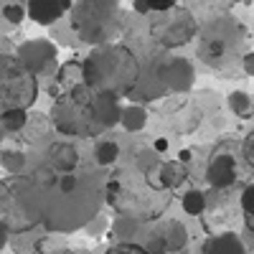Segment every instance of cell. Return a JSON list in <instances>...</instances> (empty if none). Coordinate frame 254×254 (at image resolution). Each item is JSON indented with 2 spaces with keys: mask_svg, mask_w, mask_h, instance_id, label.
Listing matches in <instances>:
<instances>
[{
  "mask_svg": "<svg viewBox=\"0 0 254 254\" xmlns=\"http://www.w3.org/2000/svg\"><path fill=\"white\" fill-rule=\"evenodd\" d=\"M226 102H229V110L234 112L237 117H242V120L254 117V97H249L247 92H242V89L231 92V94L226 97Z\"/></svg>",
  "mask_w": 254,
  "mask_h": 254,
  "instance_id": "24",
  "label": "cell"
},
{
  "mask_svg": "<svg viewBox=\"0 0 254 254\" xmlns=\"http://www.w3.org/2000/svg\"><path fill=\"white\" fill-rule=\"evenodd\" d=\"M242 69H244L247 76H254V51L244 54V59H242Z\"/></svg>",
  "mask_w": 254,
  "mask_h": 254,
  "instance_id": "36",
  "label": "cell"
},
{
  "mask_svg": "<svg viewBox=\"0 0 254 254\" xmlns=\"http://www.w3.org/2000/svg\"><path fill=\"white\" fill-rule=\"evenodd\" d=\"M71 31L94 49L115 44L125 31V13L117 0H79L71 5Z\"/></svg>",
  "mask_w": 254,
  "mask_h": 254,
  "instance_id": "5",
  "label": "cell"
},
{
  "mask_svg": "<svg viewBox=\"0 0 254 254\" xmlns=\"http://www.w3.org/2000/svg\"><path fill=\"white\" fill-rule=\"evenodd\" d=\"M3 18L8 20L10 26H20L26 20V5H20V3H8L3 5Z\"/></svg>",
  "mask_w": 254,
  "mask_h": 254,
  "instance_id": "30",
  "label": "cell"
},
{
  "mask_svg": "<svg viewBox=\"0 0 254 254\" xmlns=\"http://www.w3.org/2000/svg\"><path fill=\"white\" fill-rule=\"evenodd\" d=\"M117 158H120V145L115 140H99L94 145V160H97V165L110 168L112 163H117Z\"/></svg>",
  "mask_w": 254,
  "mask_h": 254,
  "instance_id": "25",
  "label": "cell"
},
{
  "mask_svg": "<svg viewBox=\"0 0 254 254\" xmlns=\"http://www.w3.org/2000/svg\"><path fill=\"white\" fill-rule=\"evenodd\" d=\"M5 137H8V132H5V130H3V125H0V142H3V140H5Z\"/></svg>",
  "mask_w": 254,
  "mask_h": 254,
  "instance_id": "41",
  "label": "cell"
},
{
  "mask_svg": "<svg viewBox=\"0 0 254 254\" xmlns=\"http://www.w3.org/2000/svg\"><path fill=\"white\" fill-rule=\"evenodd\" d=\"M120 115H122L120 99L99 94L97 89L81 84V87H74L64 92L59 99H54L49 120L59 135L87 140L120 125Z\"/></svg>",
  "mask_w": 254,
  "mask_h": 254,
  "instance_id": "2",
  "label": "cell"
},
{
  "mask_svg": "<svg viewBox=\"0 0 254 254\" xmlns=\"http://www.w3.org/2000/svg\"><path fill=\"white\" fill-rule=\"evenodd\" d=\"M84 64V84L107 97H130L140 79V59L125 44L92 49Z\"/></svg>",
  "mask_w": 254,
  "mask_h": 254,
  "instance_id": "3",
  "label": "cell"
},
{
  "mask_svg": "<svg viewBox=\"0 0 254 254\" xmlns=\"http://www.w3.org/2000/svg\"><path fill=\"white\" fill-rule=\"evenodd\" d=\"M181 206H183V211L188 216H201L203 211H206V193L203 190H196V188H190V190H186L183 193V198H181Z\"/></svg>",
  "mask_w": 254,
  "mask_h": 254,
  "instance_id": "26",
  "label": "cell"
},
{
  "mask_svg": "<svg viewBox=\"0 0 254 254\" xmlns=\"http://www.w3.org/2000/svg\"><path fill=\"white\" fill-rule=\"evenodd\" d=\"M155 178H158L160 188L171 193V190L181 188L188 181V168L183 163H178V160H163L160 168H158V173H155Z\"/></svg>",
  "mask_w": 254,
  "mask_h": 254,
  "instance_id": "17",
  "label": "cell"
},
{
  "mask_svg": "<svg viewBox=\"0 0 254 254\" xmlns=\"http://www.w3.org/2000/svg\"><path fill=\"white\" fill-rule=\"evenodd\" d=\"M10 242V231L3 226V224H0V252H3L5 249V244Z\"/></svg>",
  "mask_w": 254,
  "mask_h": 254,
  "instance_id": "38",
  "label": "cell"
},
{
  "mask_svg": "<svg viewBox=\"0 0 254 254\" xmlns=\"http://www.w3.org/2000/svg\"><path fill=\"white\" fill-rule=\"evenodd\" d=\"M104 188L92 173L59 176L54 186H41V224L49 231L69 234L99 216Z\"/></svg>",
  "mask_w": 254,
  "mask_h": 254,
  "instance_id": "1",
  "label": "cell"
},
{
  "mask_svg": "<svg viewBox=\"0 0 254 254\" xmlns=\"http://www.w3.org/2000/svg\"><path fill=\"white\" fill-rule=\"evenodd\" d=\"M104 254H145V249L140 244H132V242H120V244L110 247Z\"/></svg>",
  "mask_w": 254,
  "mask_h": 254,
  "instance_id": "32",
  "label": "cell"
},
{
  "mask_svg": "<svg viewBox=\"0 0 254 254\" xmlns=\"http://www.w3.org/2000/svg\"><path fill=\"white\" fill-rule=\"evenodd\" d=\"M54 84L59 87V92H69L74 87H81L84 84V64L81 61H64L59 64V71L54 76Z\"/></svg>",
  "mask_w": 254,
  "mask_h": 254,
  "instance_id": "18",
  "label": "cell"
},
{
  "mask_svg": "<svg viewBox=\"0 0 254 254\" xmlns=\"http://www.w3.org/2000/svg\"><path fill=\"white\" fill-rule=\"evenodd\" d=\"M160 61L158 59L155 64H150L147 69H142V64H140V79H137V87L132 89L130 99L135 104H140V107H145V102H155L160 97L168 94L165 89V84H163V76H160Z\"/></svg>",
  "mask_w": 254,
  "mask_h": 254,
  "instance_id": "12",
  "label": "cell"
},
{
  "mask_svg": "<svg viewBox=\"0 0 254 254\" xmlns=\"http://www.w3.org/2000/svg\"><path fill=\"white\" fill-rule=\"evenodd\" d=\"M51 130V120L46 115H38V112H28V122L23 127V132L20 135H26V140H44Z\"/></svg>",
  "mask_w": 254,
  "mask_h": 254,
  "instance_id": "23",
  "label": "cell"
},
{
  "mask_svg": "<svg viewBox=\"0 0 254 254\" xmlns=\"http://www.w3.org/2000/svg\"><path fill=\"white\" fill-rule=\"evenodd\" d=\"M38 99V79L15 59L0 54V120L10 112H28Z\"/></svg>",
  "mask_w": 254,
  "mask_h": 254,
  "instance_id": "7",
  "label": "cell"
},
{
  "mask_svg": "<svg viewBox=\"0 0 254 254\" xmlns=\"http://www.w3.org/2000/svg\"><path fill=\"white\" fill-rule=\"evenodd\" d=\"M244 44V28L237 23V18L226 13L211 15L198 28V59L206 61L211 69H224L231 64Z\"/></svg>",
  "mask_w": 254,
  "mask_h": 254,
  "instance_id": "6",
  "label": "cell"
},
{
  "mask_svg": "<svg viewBox=\"0 0 254 254\" xmlns=\"http://www.w3.org/2000/svg\"><path fill=\"white\" fill-rule=\"evenodd\" d=\"M158 234L163 237L168 254H171V252H181V249L188 244V229H186L181 221H176V219L168 221L163 229H158Z\"/></svg>",
  "mask_w": 254,
  "mask_h": 254,
  "instance_id": "20",
  "label": "cell"
},
{
  "mask_svg": "<svg viewBox=\"0 0 254 254\" xmlns=\"http://www.w3.org/2000/svg\"><path fill=\"white\" fill-rule=\"evenodd\" d=\"M203 254H247V249H244V242L237 234L224 231V234H216V237L206 239Z\"/></svg>",
  "mask_w": 254,
  "mask_h": 254,
  "instance_id": "19",
  "label": "cell"
},
{
  "mask_svg": "<svg viewBox=\"0 0 254 254\" xmlns=\"http://www.w3.org/2000/svg\"><path fill=\"white\" fill-rule=\"evenodd\" d=\"M244 224H247V229L254 234V216H244Z\"/></svg>",
  "mask_w": 254,
  "mask_h": 254,
  "instance_id": "40",
  "label": "cell"
},
{
  "mask_svg": "<svg viewBox=\"0 0 254 254\" xmlns=\"http://www.w3.org/2000/svg\"><path fill=\"white\" fill-rule=\"evenodd\" d=\"M117 181H120V190L107 203H112L120 211V216L132 221H153L168 208V201H171L168 190L150 188L147 193H140V188L132 181H122V176H117Z\"/></svg>",
  "mask_w": 254,
  "mask_h": 254,
  "instance_id": "8",
  "label": "cell"
},
{
  "mask_svg": "<svg viewBox=\"0 0 254 254\" xmlns=\"http://www.w3.org/2000/svg\"><path fill=\"white\" fill-rule=\"evenodd\" d=\"M0 165L10 176H23L26 165H28V155L23 150H18V147H3L0 150Z\"/></svg>",
  "mask_w": 254,
  "mask_h": 254,
  "instance_id": "22",
  "label": "cell"
},
{
  "mask_svg": "<svg viewBox=\"0 0 254 254\" xmlns=\"http://www.w3.org/2000/svg\"><path fill=\"white\" fill-rule=\"evenodd\" d=\"M160 76L168 94H186L193 89V81H196L193 64L186 56H165L160 61Z\"/></svg>",
  "mask_w": 254,
  "mask_h": 254,
  "instance_id": "11",
  "label": "cell"
},
{
  "mask_svg": "<svg viewBox=\"0 0 254 254\" xmlns=\"http://www.w3.org/2000/svg\"><path fill=\"white\" fill-rule=\"evenodd\" d=\"M201 120H203V115L196 104H178L171 115V127L178 135H190L201 125Z\"/></svg>",
  "mask_w": 254,
  "mask_h": 254,
  "instance_id": "16",
  "label": "cell"
},
{
  "mask_svg": "<svg viewBox=\"0 0 254 254\" xmlns=\"http://www.w3.org/2000/svg\"><path fill=\"white\" fill-rule=\"evenodd\" d=\"M15 59L36 76L51 79L59 71V51L51 44V38H28L15 49Z\"/></svg>",
  "mask_w": 254,
  "mask_h": 254,
  "instance_id": "10",
  "label": "cell"
},
{
  "mask_svg": "<svg viewBox=\"0 0 254 254\" xmlns=\"http://www.w3.org/2000/svg\"><path fill=\"white\" fill-rule=\"evenodd\" d=\"M0 224L10 237L28 234L41 224V186L31 176H8L0 181Z\"/></svg>",
  "mask_w": 254,
  "mask_h": 254,
  "instance_id": "4",
  "label": "cell"
},
{
  "mask_svg": "<svg viewBox=\"0 0 254 254\" xmlns=\"http://www.w3.org/2000/svg\"><path fill=\"white\" fill-rule=\"evenodd\" d=\"M132 10L137 15H153V3H145V0H135L132 3Z\"/></svg>",
  "mask_w": 254,
  "mask_h": 254,
  "instance_id": "35",
  "label": "cell"
},
{
  "mask_svg": "<svg viewBox=\"0 0 254 254\" xmlns=\"http://www.w3.org/2000/svg\"><path fill=\"white\" fill-rule=\"evenodd\" d=\"M168 147H171V142H168V137H158V140L153 142V150H155L158 155H160V153H165Z\"/></svg>",
  "mask_w": 254,
  "mask_h": 254,
  "instance_id": "37",
  "label": "cell"
},
{
  "mask_svg": "<svg viewBox=\"0 0 254 254\" xmlns=\"http://www.w3.org/2000/svg\"><path fill=\"white\" fill-rule=\"evenodd\" d=\"M142 249H145V254H168V249H165V242H163V237L158 234V231H153V234L145 239Z\"/></svg>",
  "mask_w": 254,
  "mask_h": 254,
  "instance_id": "31",
  "label": "cell"
},
{
  "mask_svg": "<svg viewBox=\"0 0 254 254\" xmlns=\"http://www.w3.org/2000/svg\"><path fill=\"white\" fill-rule=\"evenodd\" d=\"M46 168L56 176H66V173H74L79 168V150L71 145V142H54L46 153V160H44Z\"/></svg>",
  "mask_w": 254,
  "mask_h": 254,
  "instance_id": "14",
  "label": "cell"
},
{
  "mask_svg": "<svg viewBox=\"0 0 254 254\" xmlns=\"http://www.w3.org/2000/svg\"><path fill=\"white\" fill-rule=\"evenodd\" d=\"M198 36V20L188 8L173 5L163 13L150 15V38L160 49H181Z\"/></svg>",
  "mask_w": 254,
  "mask_h": 254,
  "instance_id": "9",
  "label": "cell"
},
{
  "mask_svg": "<svg viewBox=\"0 0 254 254\" xmlns=\"http://www.w3.org/2000/svg\"><path fill=\"white\" fill-rule=\"evenodd\" d=\"M120 125L125 132H140L147 125V110L140 107V104H127V107H122Z\"/></svg>",
  "mask_w": 254,
  "mask_h": 254,
  "instance_id": "21",
  "label": "cell"
},
{
  "mask_svg": "<svg viewBox=\"0 0 254 254\" xmlns=\"http://www.w3.org/2000/svg\"><path fill=\"white\" fill-rule=\"evenodd\" d=\"M239 203H242L244 216H254V183H252V186H247V188L242 190V198H239Z\"/></svg>",
  "mask_w": 254,
  "mask_h": 254,
  "instance_id": "33",
  "label": "cell"
},
{
  "mask_svg": "<svg viewBox=\"0 0 254 254\" xmlns=\"http://www.w3.org/2000/svg\"><path fill=\"white\" fill-rule=\"evenodd\" d=\"M206 181L211 183V188H226L237 181V160L226 155V153H216L208 160L206 168Z\"/></svg>",
  "mask_w": 254,
  "mask_h": 254,
  "instance_id": "15",
  "label": "cell"
},
{
  "mask_svg": "<svg viewBox=\"0 0 254 254\" xmlns=\"http://www.w3.org/2000/svg\"><path fill=\"white\" fill-rule=\"evenodd\" d=\"M71 10L69 0H31L26 5V15L38 26H54Z\"/></svg>",
  "mask_w": 254,
  "mask_h": 254,
  "instance_id": "13",
  "label": "cell"
},
{
  "mask_svg": "<svg viewBox=\"0 0 254 254\" xmlns=\"http://www.w3.org/2000/svg\"><path fill=\"white\" fill-rule=\"evenodd\" d=\"M188 160H190V150H181V153H178V163H183V165H186Z\"/></svg>",
  "mask_w": 254,
  "mask_h": 254,
  "instance_id": "39",
  "label": "cell"
},
{
  "mask_svg": "<svg viewBox=\"0 0 254 254\" xmlns=\"http://www.w3.org/2000/svg\"><path fill=\"white\" fill-rule=\"evenodd\" d=\"M242 155H244V160L249 163V168L254 171V130L244 137V142H242Z\"/></svg>",
  "mask_w": 254,
  "mask_h": 254,
  "instance_id": "34",
  "label": "cell"
},
{
  "mask_svg": "<svg viewBox=\"0 0 254 254\" xmlns=\"http://www.w3.org/2000/svg\"><path fill=\"white\" fill-rule=\"evenodd\" d=\"M160 155L153 150V147H147V150H140L137 153V158H135V168H137V173L140 176H153V173H158V168H160Z\"/></svg>",
  "mask_w": 254,
  "mask_h": 254,
  "instance_id": "27",
  "label": "cell"
},
{
  "mask_svg": "<svg viewBox=\"0 0 254 254\" xmlns=\"http://www.w3.org/2000/svg\"><path fill=\"white\" fill-rule=\"evenodd\" d=\"M26 122H28V112H10V115H5L3 120H0V125H3V130H5L8 135L23 132Z\"/></svg>",
  "mask_w": 254,
  "mask_h": 254,
  "instance_id": "28",
  "label": "cell"
},
{
  "mask_svg": "<svg viewBox=\"0 0 254 254\" xmlns=\"http://www.w3.org/2000/svg\"><path fill=\"white\" fill-rule=\"evenodd\" d=\"M112 229H115V234L120 237V242H132V237H135V231H137V221H132V219H125V216H120L115 224H112Z\"/></svg>",
  "mask_w": 254,
  "mask_h": 254,
  "instance_id": "29",
  "label": "cell"
}]
</instances>
